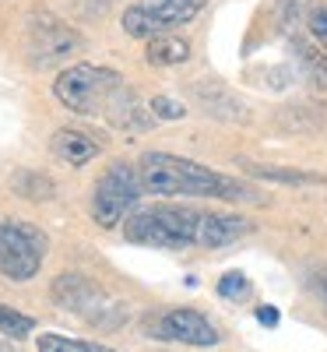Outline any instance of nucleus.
Segmentation results:
<instances>
[{
  "label": "nucleus",
  "instance_id": "nucleus-1",
  "mask_svg": "<svg viewBox=\"0 0 327 352\" xmlns=\"http://www.w3.org/2000/svg\"><path fill=\"white\" fill-rule=\"evenodd\" d=\"M141 187L144 194H162V197H222V201H257L250 187L232 180L225 173H215L201 162L169 155V152H144L141 155Z\"/></svg>",
  "mask_w": 327,
  "mask_h": 352
},
{
  "label": "nucleus",
  "instance_id": "nucleus-2",
  "mask_svg": "<svg viewBox=\"0 0 327 352\" xmlns=\"http://www.w3.org/2000/svg\"><path fill=\"white\" fill-rule=\"evenodd\" d=\"M204 219L207 212L183 208V204H155L141 208L124 222V236L141 247H162V250H183L204 243Z\"/></svg>",
  "mask_w": 327,
  "mask_h": 352
},
{
  "label": "nucleus",
  "instance_id": "nucleus-3",
  "mask_svg": "<svg viewBox=\"0 0 327 352\" xmlns=\"http://www.w3.org/2000/svg\"><path fill=\"white\" fill-rule=\"evenodd\" d=\"M124 78L113 67H95V64H74L60 71V78L53 81V96L60 99L71 113L81 116H102L109 113L113 99L124 92Z\"/></svg>",
  "mask_w": 327,
  "mask_h": 352
},
{
  "label": "nucleus",
  "instance_id": "nucleus-4",
  "mask_svg": "<svg viewBox=\"0 0 327 352\" xmlns=\"http://www.w3.org/2000/svg\"><path fill=\"white\" fill-rule=\"evenodd\" d=\"M53 303L60 310H71L84 320H92V324H102V328H116L124 320V310L120 303H113L102 285H95L92 278H84L78 272H64L60 278L53 282Z\"/></svg>",
  "mask_w": 327,
  "mask_h": 352
},
{
  "label": "nucleus",
  "instance_id": "nucleus-5",
  "mask_svg": "<svg viewBox=\"0 0 327 352\" xmlns=\"http://www.w3.org/2000/svg\"><path fill=\"white\" fill-rule=\"evenodd\" d=\"M46 232L28 226V222H0V272L11 282H28L36 278L46 257Z\"/></svg>",
  "mask_w": 327,
  "mask_h": 352
},
{
  "label": "nucleus",
  "instance_id": "nucleus-6",
  "mask_svg": "<svg viewBox=\"0 0 327 352\" xmlns=\"http://www.w3.org/2000/svg\"><path fill=\"white\" fill-rule=\"evenodd\" d=\"M207 0H134L124 11V32L131 39H159L169 36L172 28H180L197 18V11Z\"/></svg>",
  "mask_w": 327,
  "mask_h": 352
},
{
  "label": "nucleus",
  "instance_id": "nucleus-7",
  "mask_svg": "<svg viewBox=\"0 0 327 352\" xmlns=\"http://www.w3.org/2000/svg\"><path fill=\"white\" fill-rule=\"evenodd\" d=\"M144 194L141 187V173L131 162H113L95 184L92 194V215L102 229H113L120 219H127V212L137 204V197Z\"/></svg>",
  "mask_w": 327,
  "mask_h": 352
},
{
  "label": "nucleus",
  "instance_id": "nucleus-8",
  "mask_svg": "<svg viewBox=\"0 0 327 352\" xmlns=\"http://www.w3.org/2000/svg\"><path fill=\"white\" fill-rule=\"evenodd\" d=\"M81 46H84V39L74 32L71 25H64L60 18L32 14V21H28V53H32V60L39 67L67 60V56L78 53Z\"/></svg>",
  "mask_w": 327,
  "mask_h": 352
},
{
  "label": "nucleus",
  "instance_id": "nucleus-9",
  "mask_svg": "<svg viewBox=\"0 0 327 352\" xmlns=\"http://www.w3.org/2000/svg\"><path fill=\"white\" fill-rule=\"evenodd\" d=\"M148 335L162 338V342L197 345V349L218 345V338H222L212 320H207L204 314H197V310H169L162 317H152V320H148Z\"/></svg>",
  "mask_w": 327,
  "mask_h": 352
},
{
  "label": "nucleus",
  "instance_id": "nucleus-10",
  "mask_svg": "<svg viewBox=\"0 0 327 352\" xmlns=\"http://www.w3.org/2000/svg\"><path fill=\"white\" fill-rule=\"evenodd\" d=\"M194 99H197V106H204L207 116H218V120H229V124H247L250 120L247 102L236 92H229L225 85H218V81L194 85Z\"/></svg>",
  "mask_w": 327,
  "mask_h": 352
},
{
  "label": "nucleus",
  "instance_id": "nucleus-11",
  "mask_svg": "<svg viewBox=\"0 0 327 352\" xmlns=\"http://www.w3.org/2000/svg\"><path fill=\"white\" fill-rule=\"evenodd\" d=\"M53 155L67 162V166H84V162H92L99 152H102V144L92 138V134H84V131H74V127H64V131H56L53 134Z\"/></svg>",
  "mask_w": 327,
  "mask_h": 352
},
{
  "label": "nucleus",
  "instance_id": "nucleus-12",
  "mask_svg": "<svg viewBox=\"0 0 327 352\" xmlns=\"http://www.w3.org/2000/svg\"><path fill=\"white\" fill-rule=\"evenodd\" d=\"M253 226L247 222V219H240V215H215V212H207V219H204V250H222V247H229V243H236V240H243L247 232H250Z\"/></svg>",
  "mask_w": 327,
  "mask_h": 352
},
{
  "label": "nucleus",
  "instance_id": "nucleus-13",
  "mask_svg": "<svg viewBox=\"0 0 327 352\" xmlns=\"http://www.w3.org/2000/svg\"><path fill=\"white\" fill-rule=\"evenodd\" d=\"M109 124L113 127H124V131H144L148 124V113H144V106H137V92L134 88H124L120 96L113 99V106H109Z\"/></svg>",
  "mask_w": 327,
  "mask_h": 352
},
{
  "label": "nucleus",
  "instance_id": "nucleus-14",
  "mask_svg": "<svg viewBox=\"0 0 327 352\" xmlns=\"http://www.w3.org/2000/svg\"><path fill=\"white\" fill-rule=\"evenodd\" d=\"M292 53L300 60V74L313 88H327V53L320 46H310L306 39H292Z\"/></svg>",
  "mask_w": 327,
  "mask_h": 352
},
{
  "label": "nucleus",
  "instance_id": "nucleus-15",
  "mask_svg": "<svg viewBox=\"0 0 327 352\" xmlns=\"http://www.w3.org/2000/svg\"><path fill=\"white\" fill-rule=\"evenodd\" d=\"M144 56H148L152 67H176L190 56V43L176 39V36H159V39H148Z\"/></svg>",
  "mask_w": 327,
  "mask_h": 352
},
{
  "label": "nucleus",
  "instance_id": "nucleus-16",
  "mask_svg": "<svg viewBox=\"0 0 327 352\" xmlns=\"http://www.w3.org/2000/svg\"><path fill=\"white\" fill-rule=\"evenodd\" d=\"M247 173L260 176V180H275V184H289V187H300V184H324V176L317 173H303V169H267V166H257V162H247Z\"/></svg>",
  "mask_w": 327,
  "mask_h": 352
},
{
  "label": "nucleus",
  "instance_id": "nucleus-17",
  "mask_svg": "<svg viewBox=\"0 0 327 352\" xmlns=\"http://www.w3.org/2000/svg\"><path fill=\"white\" fill-rule=\"evenodd\" d=\"M14 194H21V197H28V201H49L53 197V180L49 176H43V173H14Z\"/></svg>",
  "mask_w": 327,
  "mask_h": 352
},
{
  "label": "nucleus",
  "instance_id": "nucleus-18",
  "mask_svg": "<svg viewBox=\"0 0 327 352\" xmlns=\"http://www.w3.org/2000/svg\"><path fill=\"white\" fill-rule=\"evenodd\" d=\"M39 352H113V349L81 342V338H64V335H39Z\"/></svg>",
  "mask_w": 327,
  "mask_h": 352
},
{
  "label": "nucleus",
  "instance_id": "nucleus-19",
  "mask_svg": "<svg viewBox=\"0 0 327 352\" xmlns=\"http://www.w3.org/2000/svg\"><path fill=\"white\" fill-rule=\"evenodd\" d=\"M0 331H4L8 338H28L36 331V320L28 317V314H18V310H11V307H0Z\"/></svg>",
  "mask_w": 327,
  "mask_h": 352
},
{
  "label": "nucleus",
  "instance_id": "nucleus-20",
  "mask_svg": "<svg viewBox=\"0 0 327 352\" xmlns=\"http://www.w3.org/2000/svg\"><path fill=\"white\" fill-rule=\"evenodd\" d=\"M247 292H250V282H247L243 272H229V275L218 282V296H222V300H243Z\"/></svg>",
  "mask_w": 327,
  "mask_h": 352
},
{
  "label": "nucleus",
  "instance_id": "nucleus-21",
  "mask_svg": "<svg viewBox=\"0 0 327 352\" xmlns=\"http://www.w3.org/2000/svg\"><path fill=\"white\" fill-rule=\"evenodd\" d=\"M148 109H152V116H159V120H183L187 116V106H180L169 96H155L152 102H148Z\"/></svg>",
  "mask_w": 327,
  "mask_h": 352
},
{
  "label": "nucleus",
  "instance_id": "nucleus-22",
  "mask_svg": "<svg viewBox=\"0 0 327 352\" xmlns=\"http://www.w3.org/2000/svg\"><path fill=\"white\" fill-rule=\"evenodd\" d=\"M306 25H310V36L317 39V46L327 53V4L313 8V11H310V18H306Z\"/></svg>",
  "mask_w": 327,
  "mask_h": 352
},
{
  "label": "nucleus",
  "instance_id": "nucleus-23",
  "mask_svg": "<svg viewBox=\"0 0 327 352\" xmlns=\"http://www.w3.org/2000/svg\"><path fill=\"white\" fill-rule=\"evenodd\" d=\"M257 320H260L264 328H275L278 320H282V314H278L275 307H260V310H257Z\"/></svg>",
  "mask_w": 327,
  "mask_h": 352
},
{
  "label": "nucleus",
  "instance_id": "nucleus-24",
  "mask_svg": "<svg viewBox=\"0 0 327 352\" xmlns=\"http://www.w3.org/2000/svg\"><path fill=\"white\" fill-rule=\"evenodd\" d=\"M317 292H320V300L327 303V272H324V275L317 278Z\"/></svg>",
  "mask_w": 327,
  "mask_h": 352
}]
</instances>
